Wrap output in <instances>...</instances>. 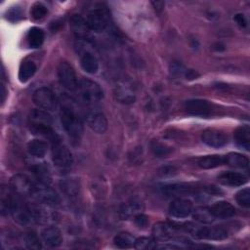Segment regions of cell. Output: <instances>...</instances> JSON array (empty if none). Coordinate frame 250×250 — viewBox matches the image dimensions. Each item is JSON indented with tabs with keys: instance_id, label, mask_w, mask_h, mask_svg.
<instances>
[{
	"instance_id": "cell-1",
	"label": "cell",
	"mask_w": 250,
	"mask_h": 250,
	"mask_svg": "<svg viewBox=\"0 0 250 250\" xmlns=\"http://www.w3.org/2000/svg\"><path fill=\"white\" fill-rule=\"evenodd\" d=\"M75 109L76 107L62 106L60 117L62 128L67 135L74 140H79L83 133V122Z\"/></svg>"
},
{
	"instance_id": "cell-2",
	"label": "cell",
	"mask_w": 250,
	"mask_h": 250,
	"mask_svg": "<svg viewBox=\"0 0 250 250\" xmlns=\"http://www.w3.org/2000/svg\"><path fill=\"white\" fill-rule=\"evenodd\" d=\"M76 90L81 101L87 104H96L100 102L104 97L103 90L99 84L89 79L80 80Z\"/></svg>"
},
{
	"instance_id": "cell-3",
	"label": "cell",
	"mask_w": 250,
	"mask_h": 250,
	"mask_svg": "<svg viewBox=\"0 0 250 250\" xmlns=\"http://www.w3.org/2000/svg\"><path fill=\"white\" fill-rule=\"evenodd\" d=\"M33 103L46 111H54L58 107L59 101L55 93L47 87H40L36 89L32 96Z\"/></svg>"
},
{
	"instance_id": "cell-4",
	"label": "cell",
	"mask_w": 250,
	"mask_h": 250,
	"mask_svg": "<svg viewBox=\"0 0 250 250\" xmlns=\"http://www.w3.org/2000/svg\"><path fill=\"white\" fill-rule=\"evenodd\" d=\"M89 29L97 32L104 31L109 23V13L105 8H96L92 10L86 20Z\"/></svg>"
},
{
	"instance_id": "cell-5",
	"label": "cell",
	"mask_w": 250,
	"mask_h": 250,
	"mask_svg": "<svg viewBox=\"0 0 250 250\" xmlns=\"http://www.w3.org/2000/svg\"><path fill=\"white\" fill-rule=\"evenodd\" d=\"M52 159L54 164L59 168H68L73 163L71 151L67 146L62 145L60 140L53 143L52 146Z\"/></svg>"
},
{
	"instance_id": "cell-6",
	"label": "cell",
	"mask_w": 250,
	"mask_h": 250,
	"mask_svg": "<svg viewBox=\"0 0 250 250\" xmlns=\"http://www.w3.org/2000/svg\"><path fill=\"white\" fill-rule=\"evenodd\" d=\"M58 79L60 84L69 90V91H75L78 86L77 77L75 74V71L73 70L72 66L66 62H60L58 66Z\"/></svg>"
},
{
	"instance_id": "cell-7",
	"label": "cell",
	"mask_w": 250,
	"mask_h": 250,
	"mask_svg": "<svg viewBox=\"0 0 250 250\" xmlns=\"http://www.w3.org/2000/svg\"><path fill=\"white\" fill-rule=\"evenodd\" d=\"M37 202L46 205H56L59 203L60 198L57 192L48 185L40 184L34 185L30 194Z\"/></svg>"
},
{
	"instance_id": "cell-8",
	"label": "cell",
	"mask_w": 250,
	"mask_h": 250,
	"mask_svg": "<svg viewBox=\"0 0 250 250\" xmlns=\"http://www.w3.org/2000/svg\"><path fill=\"white\" fill-rule=\"evenodd\" d=\"M34 185L24 174H17L10 180V188L18 196L30 195Z\"/></svg>"
},
{
	"instance_id": "cell-9",
	"label": "cell",
	"mask_w": 250,
	"mask_h": 250,
	"mask_svg": "<svg viewBox=\"0 0 250 250\" xmlns=\"http://www.w3.org/2000/svg\"><path fill=\"white\" fill-rule=\"evenodd\" d=\"M192 212V203L188 199L176 198L169 205V213L172 217L183 219L189 216Z\"/></svg>"
},
{
	"instance_id": "cell-10",
	"label": "cell",
	"mask_w": 250,
	"mask_h": 250,
	"mask_svg": "<svg viewBox=\"0 0 250 250\" xmlns=\"http://www.w3.org/2000/svg\"><path fill=\"white\" fill-rule=\"evenodd\" d=\"M185 109L188 113L196 116H208L212 112L211 104L201 99L188 100L185 103Z\"/></svg>"
},
{
	"instance_id": "cell-11",
	"label": "cell",
	"mask_w": 250,
	"mask_h": 250,
	"mask_svg": "<svg viewBox=\"0 0 250 250\" xmlns=\"http://www.w3.org/2000/svg\"><path fill=\"white\" fill-rule=\"evenodd\" d=\"M199 189L190 185L186 183H180V184H172L167 185L162 188V192L168 196V197H176V196H182V195H188L196 193Z\"/></svg>"
},
{
	"instance_id": "cell-12",
	"label": "cell",
	"mask_w": 250,
	"mask_h": 250,
	"mask_svg": "<svg viewBox=\"0 0 250 250\" xmlns=\"http://www.w3.org/2000/svg\"><path fill=\"white\" fill-rule=\"evenodd\" d=\"M202 142L211 147H221L228 143L227 135L216 129H207L201 135Z\"/></svg>"
},
{
	"instance_id": "cell-13",
	"label": "cell",
	"mask_w": 250,
	"mask_h": 250,
	"mask_svg": "<svg viewBox=\"0 0 250 250\" xmlns=\"http://www.w3.org/2000/svg\"><path fill=\"white\" fill-rule=\"evenodd\" d=\"M88 126L96 133L103 134L107 129V120L105 115L100 110H92L86 116Z\"/></svg>"
},
{
	"instance_id": "cell-14",
	"label": "cell",
	"mask_w": 250,
	"mask_h": 250,
	"mask_svg": "<svg viewBox=\"0 0 250 250\" xmlns=\"http://www.w3.org/2000/svg\"><path fill=\"white\" fill-rule=\"evenodd\" d=\"M194 235L198 238L209 239V240H222L228 237V231L219 226L214 227H204L196 229Z\"/></svg>"
},
{
	"instance_id": "cell-15",
	"label": "cell",
	"mask_w": 250,
	"mask_h": 250,
	"mask_svg": "<svg viewBox=\"0 0 250 250\" xmlns=\"http://www.w3.org/2000/svg\"><path fill=\"white\" fill-rule=\"evenodd\" d=\"M220 184L228 187H240L247 183V177L239 172L226 171L218 176Z\"/></svg>"
},
{
	"instance_id": "cell-16",
	"label": "cell",
	"mask_w": 250,
	"mask_h": 250,
	"mask_svg": "<svg viewBox=\"0 0 250 250\" xmlns=\"http://www.w3.org/2000/svg\"><path fill=\"white\" fill-rule=\"evenodd\" d=\"M41 236L45 244L51 248L59 247L62 242V232L55 226H49L45 228L41 232Z\"/></svg>"
},
{
	"instance_id": "cell-17",
	"label": "cell",
	"mask_w": 250,
	"mask_h": 250,
	"mask_svg": "<svg viewBox=\"0 0 250 250\" xmlns=\"http://www.w3.org/2000/svg\"><path fill=\"white\" fill-rule=\"evenodd\" d=\"M213 216L219 219H227L230 218L234 215L235 209L234 207L228 201H218L215 202L210 208Z\"/></svg>"
},
{
	"instance_id": "cell-18",
	"label": "cell",
	"mask_w": 250,
	"mask_h": 250,
	"mask_svg": "<svg viewBox=\"0 0 250 250\" xmlns=\"http://www.w3.org/2000/svg\"><path fill=\"white\" fill-rule=\"evenodd\" d=\"M152 234L157 240H169L175 234V228L168 223L158 222L152 228Z\"/></svg>"
},
{
	"instance_id": "cell-19",
	"label": "cell",
	"mask_w": 250,
	"mask_h": 250,
	"mask_svg": "<svg viewBox=\"0 0 250 250\" xmlns=\"http://www.w3.org/2000/svg\"><path fill=\"white\" fill-rule=\"evenodd\" d=\"M115 97L119 103L125 104H130L136 100V96L131 87L124 82H120L115 86Z\"/></svg>"
},
{
	"instance_id": "cell-20",
	"label": "cell",
	"mask_w": 250,
	"mask_h": 250,
	"mask_svg": "<svg viewBox=\"0 0 250 250\" xmlns=\"http://www.w3.org/2000/svg\"><path fill=\"white\" fill-rule=\"evenodd\" d=\"M40 184L49 185L51 182V173L48 165L44 162H33L29 167Z\"/></svg>"
},
{
	"instance_id": "cell-21",
	"label": "cell",
	"mask_w": 250,
	"mask_h": 250,
	"mask_svg": "<svg viewBox=\"0 0 250 250\" xmlns=\"http://www.w3.org/2000/svg\"><path fill=\"white\" fill-rule=\"evenodd\" d=\"M80 64L83 70H85L87 73L94 74L99 69V61L97 57L89 52V51H83L80 55Z\"/></svg>"
},
{
	"instance_id": "cell-22",
	"label": "cell",
	"mask_w": 250,
	"mask_h": 250,
	"mask_svg": "<svg viewBox=\"0 0 250 250\" xmlns=\"http://www.w3.org/2000/svg\"><path fill=\"white\" fill-rule=\"evenodd\" d=\"M62 192L68 198H74L79 192V184L75 179L64 178L59 183Z\"/></svg>"
},
{
	"instance_id": "cell-23",
	"label": "cell",
	"mask_w": 250,
	"mask_h": 250,
	"mask_svg": "<svg viewBox=\"0 0 250 250\" xmlns=\"http://www.w3.org/2000/svg\"><path fill=\"white\" fill-rule=\"evenodd\" d=\"M225 163V156L219 154L205 155L198 159L197 164L202 169H213Z\"/></svg>"
},
{
	"instance_id": "cell-24",
	"label": "cell",
	"mask_w": 250,
	"mask_h": 250,
	"mask_svg": "<svg viewBox=\"0 0 250 250\" xmlns=\"http://www.w3.org/2000/svg\"><path fill=\"white\" fill-rule=\"evenodd\" d=\"M225 163L234 168H247L249 165L248 158L238 152H229L225 156Z\"/></svg>"
},
{
	"instance_id": "cell-25",
	"label": "cell",
	"mask_w": 250,
	"mask_h": 250,
	"mask_svg": "<svg viewBox=\"0 0 250 250\" xmlns=\"http://www.w3.org/2000/svg\"><path fill=\"white\" fill-rule=\"evenodd\" d=\"M234 141L239 146L245 148L246 150L249 149V146H250V129L247 125L238 127L234 131Z\"/></svg>"
},
{
	"instance_id": "cell-26",
	"label": "cell",
	"mask_w": 250,
	"mask_h": 250,
	"mask_svg": "<svg viewBox=\"0 0 250 250\" xmlns=\"http://www.w3.org/2000/svg\"><path fill=\"white\" fill-rule=\"evenodd\" d=\"M27 151L30 155L41 158L47 152V144L42 140H38V139L31 140L27 144Z\"/></svg>"
},
{
	"instance_id": "cell-27",
	"label": "cell",
	"mask_w": 250,
	"mask_h": 250,
	"mask_svg": "<svg viewBox=\"0 0 250 250\" xmlns=\"http://www.w3.org/2000/svg\"><path fill=\"white\" fill-rule=\"evenodd\" d=\"M70 25H71V28L73 30V32L81 39H84L83 37H86V34H87V29L88 26H87V23L86 21L83 20V18L79 15H73L70 19Z\"/></svg>"
},
{
	"instance_id": "cell-28",
	"label": "cell",
	"mask_w": 250,
	"mask_h": 250,
	"mask_svg": "<svg viewBox=\"0 0 250 250\" xmlns=\"http://www.w3.org/2000/svg\"><path fill=\"white\" fill-rule=\"evenodd\" d=\"M27 43L28 46L32 49H36L39 48L43 41H44V32L41 28L39 27H31L27 33Z\"/></svg>"
},
{
	"instance_id": "cell-29",
	"label": "cell",
	"mask_w": 250,
	"mask_h": 250,
	"mask_svg": "<svg viewBox=\"0 0 250 250\" xmlns=\"http://www.w3.org/2000/svg\"><path fill=\"white\" fill-rule=\"evenodd\" d=\"M191 213H192V218L195 221L202 223V224H211L215 219L210 208L205 207V206L197 207Z\"/></svg>"
},
{
	"instance_id": "cell-30",
	"label": "cell",
	"mask_w": 250,
	"mask_h": 250,
	"mask_svg": "<svg viewBox=\"0 0 250 250\" xmlns=\"http://www.w3.org/2000/svg\"><path fill=\"white\" fill-rule=\"evenodd\" d=\"M37 67L36 64L31 61H24L21 62L19 69V79L21 82H26L35 73Z\"/></svg>"
},
{
	"instance_id": "cell-31",
	"label": "cell",
	"mask_w": 250,
	"mask_h": 250,
	"mask_svg": "<svg viewBox=\"0 0 250 250\" xmlns=\"http://www.w3.org/2000/svg\"><path fill=\"white\" fill-rule=\"evenodd\" d=\"M29 123L33 124H50L52 125V117L46 111L42 109H33L28 116Z\"/></svg>"
},
{
	"instance_id": "cell-32",
	"label": "cell",
	"mask_w": 250,
	"mask_h": 250,
	"mask_svg": "<svg viewBox=\"0 0 250 250\" xmlns=\"http://www.w3.org/2000/svg\"><path fill=\"white\" fill-rule=\"evenodd\" d=\"M135 238L128 232H119L114 236L113 242L115 246L121 249H128L131 247H134Z\"/></svg>"
},
{
	"instance_id": "cell-33",
	"label": "cell",
	"mask_w": 250,
	"mask_h": 250,
	"mask_svg": "<svg viewBox=\"0 0 250 250\" xmlns=\"http://www.w3.org/2000/svg\"><path fill=\"white\" fill-rule=\"evenodd\" d=\"M0 205H1V212L3 215L8 214L11 212V207H12V202H13V197L9 193V189L6 187L1 188V192H0Z\"/></svg>"
},
{
	"instance_id": "cell-34",
	"label": "cell",
	"mask_w": 250,
	"mask_h": 250,
	"mask_svg": "<svg viewBox=\"0 0 250 250\" xmlns=\"http://www.w3.org/2000/svg\"><path fill=\"white\" fill-rule=\"evenodd\" d=\"M149 147H150L151 152L158 157L166 156V155L170 154L172 151V148L170 146H168L167 145H165L159 141H155V140L151 141Z\"/></svg>"
},
{
	"instance_id": "cell-35",
	"label": "cell",
	"mask_w": 250,
	"mask_h": 250,
	"mask_svg": "<svg viewBox=\"0 0 250 250\" xmlns=\"http://www.w3.org/2000/svg\"><path fill=\"white\" fill-rule=\"evenodd\" d=\"M24 244L28 249H33V250H38L42 248V243L36 232L34 231H28L25 233L24 237Z\"/></svg>"
},
{
	"instance_id": "cell-36",
	"label": "cell",
	"mask_w": 250,
	"mask_h": 250,
	"mask_svg": "<svg viewBox=\"0 0 250 250\" xmlns=\"http://www.w3.org/2000/svg\"><path fill=\"white\" fill-rule=\"evenodd\" d=\"M156 243L155 240L152 239L151 237H139L138 239L135 240L134 243V248L138 250H148V249H154L156 248Z\"/></svg>"
},
{
	"instance_id": "cell-37",
	"label": "cell",
	"mask_w": 250,
	"mask_h": 250,
	"mask_svg": "<svg viewBox=\"0 0 250 250\" xmlns=\"http://www.w3.org/2000/svg\"><path fill=\"white\" fill-rule=\"evenodd\" d=\"M235 200L240 206L244 208H249L250 207V189L248 188L240 189L235 194Z\"/></svg>"
},
{
	"instance_id": "cell-38",
	"label": "cell",
	"mask_w": 250,
	"mask_h": 250,
	"mask_svg": "<svg viewBox=\"0 0 250 250\" xmlns=\"http://www.w3.org/2000/svg\"><path fill=\"white\" fill-rule=\"evenodd\" d=\"M47 12H48L47 7L44 4H42L40 2H36L31 7L30 15L34 20H41L47 15Z\"/></svg>"
},
{
	"instance_id": "cell-39",
	"label": "cell",
	"mask_w": 250,
	"mask_h": 250,
	"mask_svg": "<svg viewBox=\"0 0 250 250\" xmlns=\"http://www.w3.org/2000/svg\"><path fill=\"white\" fill-rule=\"evenodd\" d=\"M138 209H140V205L139 202L136 201H131L128 202L126 204H124L121 209H120V214L123 218H127L129 216H131L132 214H134Z\"/></svg>"
},
{
	"instance_id": "cell-40",
	"label": "cell",
	"mask_w": 250,
	"mask_h": 250,
	"mask_svg": "<svg viewBox=\"0 0 250 250\" xmlns=\"http://www.w3.org/2000/svg\"><path fill=\"white\" fill-rule=\"evenodd\" d=\"M134 222L135 224L140 227V228H145L148 225V218L145 215V214H142V213H139V214H136L135 217H134Z\"/></svg>"
},
{
	"instance_id": "cell-41",
	"label": "cell",
	"mask_w": 250,
	"mask_h": 250,
	"mask_svg": "<svg viewBox=\"0 0 250 250\" xmlns=\"http://www.w3.org/2000/svg\"><path fill=\"white\" fill-rule=\"evenodd\" d=\"M170 71H171L172 74H174V75H179V74L184 73L186 70L184 69V65H183L181 62H174L171 63Z\"/></svg>"
},
{
	"instance_id": "cell-42",
	"label": "cell",
	"mask_w": 250,
	"mask_h": 250,
	"mask_svg": "<svg viewBox=\"0 0 250 250\" xmlns=\"http://www.w3.org/2000/svg\"><path fill=\"white\" fill-rule=\"evenodd\" d=\"M234 21L241 27H245L247 25V21H246V19H245L243 14H236L234 16Z\"/></svg>"
},
{
	"instance_id": "cell-43",
	"label": "cell",
	"mask_w": 250,
	"mask_h": 250,
	"mask_svg": "<svg viewBox=\"0 0 250 250\" xmlns=\"http://www.w3.org/2000/svg\"><path fill=\"white\" fill-rule=\"evenodd\" d=\"M7 17H8L10 20H12V17H13V18H14V21H17L18 19H20V18L21 17V11H20L19 9L14 8V9H12V10L9 11Z\"/></svg>"
},
{
	"instance_id": "cell-44",
	"label": "cell",
	"mask_w": 250,
	"mask_h": 250,
	"mask_svg": "<svg viewBox=\"0 0 250 250\" xmlns=\"http://www.w3.org/2000/svg\"><path fill=\"white\" fill-rule=\"evenodd\" d=\"M185 76H186L187 79L191 80V79H194V78L198 77L199 74H198L195 70H193V69H187V70L185 71Z\"/></svg>"
},
{
	"instance_id": "cell-45",
	"label": "cell",
	"mask_w": 250,
	"mask_h": 250,
	"mask_svg": "<svg viewBox=\"0 0 250 250\" xmlns=\"http://www.w3.org/2000/svg\"><path fill=\"white\" fill-rule=\"evenodd\" d=\"M175 171L176 170L174 167H164L161 170H159V173L163 176H166V175H173L175 173Z\"/></svg>"
},
{
	"instance_id": "cell-46",
	"label": "cell",
	"mask_w": 250,
	"mask_h": 250,
	"mask_svg": "<svg viewBox=\"0 0 250 250\" xmlns=\"http://www.w3.org/2000/svg\"><path fill=\"white\" fill-rule=\"evenodd\" d=\"M151 4L153 5V7H154V9L156 10V11H158V12H160L163 8H164V2H162V1H152L151 2Z\"/></svg>"
},
{
	"instance_id": "cell-47",
	"label": "cell",
	"mask_w": 250,
	"mask_h": 250,
	"mask_svg": "<svg viewBox=\"0 0 250 250\" xmlns=\"http://www.w3.org/2000/svg\"><path fill=\"white\" fill-rule=\"evenodd\" d=\"M5 96H6V90L4 85H2V102L5 101Z\"/></svg>"
}]
</instances>
